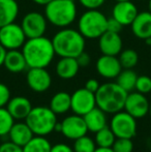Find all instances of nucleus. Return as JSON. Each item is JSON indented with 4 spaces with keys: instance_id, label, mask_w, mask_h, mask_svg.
Segmentation results:
<instances>
[{
    "instance_id": "obj_1",
    "label": "nucleus",
    "mask_w": 151,
    "mask_h": 152,
    "mask_svg": "<svg viewBox=\"0 0 151 152\" xmlns=\"http://www.w3.org/2000/svg\"><path fill=\"white\" fill-rule=\"evenodd\" d=\"M22 52L28 68L48 67L56 55L52 39H49L44 35L27 38L22 47Z\"/></svg>"
},
{
    "instance_id": "obj_2",
    "label": "nucleus",
    "mask_w": 151,
    "mask_h": 152,
    "mask_svg": "<svg viewBox=\"0 0 151 152\" xmlns=\"http://www.w3.org/2000/svg\"><path fill=\"white\" fill-rule=\"evenodd\" d=\"M52 44L56 55L59 57H74L77 58L85 51L86 38L79 30L73 28H61L55 33Z\"/></svg>"
},
{
    "instance_id": "obj_3",
    "label": "nucleus",
    "mask_w": 151,
    "mask_h": 152,
    "mask_svg": "<svg viewBox=\"0 0 151 152\" xmlns=\"http://www.w3.org/2000/svg\"><path fill=\"white\" fill-rule=\"evenodd\" d=\"M128 92L121 88L116 82L101 84L95 92L96 107L107 114H115L124 109Z\"/></svg>"
},
{
    "instance_id": "obj_4",
    "label": "nucleus",
    "mask_w": 151,
    "mask_h": 152,
    "mask_svg": "<svg viewBox=\"0 0 151 152\" xmlns=\"http://www.w3.org/2000/svg\"><path fill=\"white\" fill-rule=\"evenodd\" d=\"M77 5L74 0H52L44 5V16L49 23L58 28L71 25L77 18Z\"/></svg>"
},
{
    "instance_id": "obj_5",
    "label": "nucleus",
    "mask_w": 151,
    "mask_h": 152,
    "mask_svg": "<svg viewBox=\"0 0 151 152\" xmlns=\"http://www.w3.org/2000/svg\"><path fill=\"white\" fill-rule=\"evenodd\" d=\"M25 122L30 127L34 136L47 137L55 132L57 124V115L50 109V107L37 106L32 108Z\"/></svg>"
},
{
    "instance_id": "obj_6",
    "label": "nucleus",
    "mask_w": 151,
    "mask_h": 152,
    "mask_svg": "<svg viewBox=\"0 0 151 152\" xmlns=\"http://www.w3.org/2000/svg\"><path fill=\"white\" fill-rule=\"evenodd\" d=\"M108 18L98 10H87L78 21V30L85 38L96 39L107 31Z\"/></svg>"
},
{
    "instance_id": "obj_7",
    "label": "nucleus",
    "mask_w": 151,
    "mask_h": 152,
    "mask_svg": "<svg viewBox=\"0 0 151 152\" xmlns=\"http://www.w3.org/2000/svg\"><path fill=\"white\" fill-rule=\"evenodd\" d=\"M109 126L116 138L133 139L137 134V119L124 110L113 114Z\"/></svg>"
},
{
    "instance_id": "obj_8",
    "label": "nucleus",
    "mask_w": 151,
    "mask_h": 152,
    "mask_svg": "<svg viewBox=\"0 0 151 152\" xmlns=\"http://www.w3.org/2000/svg\"><path fill=\"white\" fill-rule=\"evenodd\" d=\"M27 40L21 25L10 23L0 28V44L7 51L19 50Z\"/></svg>"
},
{
    "instance_id": "obj_9",
    "label": "nucleus",
    "mask_w": 151,
    "mask_h": 152,
    "mask_svg": "<svg viewBox=\"0 0 151 152\" xmlns=\"http://www.w3.org/2000/svg\"><path fill=\"white\" fill-rule=\"evenodd\" d=\"M21 27L27 38H34L44 36L48 27L46 16L38 12H30L22 19Z\"/></svg>"
},
{
    "instance_id": "obj_10",
    "label": "nucleus",
    "mask_w": 151,
    "mask_h": 152,
    "mask_svg": "<svg viewBox=\"0 0 151 152\" xmlns=\"http://www.w3.org/2000/svg\"><path fill=\"white\" fill-rule=\"evenodd\" d=\"M95 107V93L87 90L85 87L77 89L73 94H71V110L74 112V114L84 116Z\"/></svg>"
},
{
    "instance_id": "obj_11",
    "label": "nucleus",
    "mask_w": 151,
    "mask_h": 152,
    "mask_svg": "<svg viewBox=\"0 0 151 152\" xmlns=\"http://www.w3.org/2000/svg\"><path fill=\"white\" fill-rule=\"evenodd\" d=\"M149 100L145 94L140 93L138 91H131L127 93L123 110L129 115L135 117L136 119H141L149 114Z\"/></svg>"
},
{
    "instance_id": "obj_12",
    "label": "nucleus",
    "mask_w": 151,
    "mask_h": 152,
    "mask_svg": "<svg viewBox=\"0 0 151 152\" xmlns=\"http://www.w3.org/2000/svg\"><path fill=\"white\" fill-rule=\"evenodd\" d=\"M60 132L63 134V137L71 141H75L88 132L84 117L77 114L65 117L62 121H60Z\"/></svg>"
},
{
    "instance_id": "obj_13",
    "label": "nucleus",
    "mask_w": 151,
    "mask_h": 152,
    "mask_svg": "<svg viewBox=\"0 0 151 152\" xmlns=\"http://www.w3.org/2000/svg\"><path fill=\"white\" fill-rule=\"evenodd\" d=\"M26 81L29 88L36 93L46 92L52 85L50 72L42 67L29 68L26 75Z\"/></svg>"
},
{
    "instance_id": "obj_14",
    "label": "nucleus",
    "mask_w": 151,
    "mask_h": 152,
    "mask_svg": "<svg viewBox=\"0 0 151 152\" xmlns=\"http://www.w3.org/2000/svg\"><path fill=\"white\" fill-rule=\"evenodd\" d=\"M97 74L105 79H116L122 70L118 57L111 55H101L95 63Z\"/></svg>"
},
{
    "instance_id": "obj_15",
    "label": "nucleus",
    "mask_w": 151,
    "mask_h": 152,
    "mask_svg": "<svg viewBox=\"0 0 151 152\" xmlns=\"http://www.w3.org/2000/svg\"><path fill=\"white\" fill-rule=\"evenodd\" d=\"M138 14L137 5L131 0L116 2L112 10V17L122 26H131Z\"/></svg>"
},
{
    "instance_id": "obj_16",
    "label": "nucleus",
    "mask_w": 151,
    "mask_h": 152,
    "mask_svg": "<svg viewBox=\"0 0 151 152\" xmlns=\"http://www.w3.org/2000/svg\"><path fill=\"white\" fill-rule=\"evenodd\" d=\"M122 38L120 34L106 31L98 38V48L104 55L117 56L122 51Z\"/></svg>"
},
{
    "instance_id": "obj_17",
    "label": "nucleus",
    "mask_w": 151,
    "mask_h": 152,
    "mask_svg": "<svg viewBox=\"0 0 151 152\" xmlns=\"http://www.w3.org/2000/svg\"><path fill=\"white\" fill-rule=\"evenodd\" d=\"M15 120H25L32 110V104L25 96H15L9 99L5 107Z\"/></svg>"
},
{
    "instance_id": "obj_18",
    "label": "nucleus",
    "mask_w": 151,
    "mask_h": 152,
    "mask_svg": "<svg viewBox=\"0 0 151 152\" xmlns=\"http://www.w3.org/2000/svg\"><path fill=\"white\" fill-rule=\"evenodd\" d=\"M133 34L140 39L151 38V12H142L137 15L131 24Z\"/></svg>"
},
{
    "instance_id": "obj_19",
    "label": "nucleus",
    "mask_w": 151,
    "mask_h": 152,
    "mask_svg": "<svg viewBox=\"0 0 151 152\" xmlns=\"http://www.w3.org/2000/svg\"><path fill=\"white\" fill-rule=\"evenodd\" d=\"M7 136L10 142L15 143L18 146L24 147L34 137V134L30 129V127L27 125L26 122L20 121L14 123Z\"/></svg>"
},
{
    "instance_id": "obj_20",
    "label": "nucleus",
    "mask_w": 151,
    "mask_h": 152,
    "mask_svg": "<svg viewBox=\"0 0 151 152\" xmlns=\"http://www.w3.org/2000/svg\"><path fill=\"white\" fill-rule=\"evenodd\" d=\"M80 65L77 58L74 57H60L56 63L55 72L56 75L62 80H71L78 75Z\"/></svg>"
},
{
    "instance_id": "obj_21",
    "label": "nucleus",
    "mask_w": 151,
    "mask_h": 152,
    "mask_svg": "<svg viewBox=\"0 0 151 152\" xmlns=\"http://www.w3.org/2000/svg\"><path fill=\"white\" fill-rule=\"evenodd\" d=\"M3 66L12 74H20L28 68L23 52L19 50H9L6 52Z\"/></svg>"
},
{
    "instance_id": "obj_22",
    "label": "nucleus",
    "mask_w": 151,
    "mask_h": 152,
    "mask_svg": "<svg viewBox=\"0 0 151 152\" xmlns=\"http://www.w3.org/2000/svg\"><path fill=\"white\" fill-rule=\"evenodd\" d=\"M83 117H84L85 123H86V126L88 128V132H93V134H95L96 132H98L101 128L106 127L108 125L107 113H105L97 107L89 111Z\"/></svg>"
},
{
    "instance_id": "obj_23",
    "label": "nucleus",
    "mask_w": 151,
    "mask_h": 152,
    "mask_svg": "<svg viewBox=\"0 0 151 152\" xmlns=\"http://www.w3.org/2000/svg\"><path fill=\"white\" fill-rule=\"evenodd\" d=\"M19 15V4L16 0H0V27L14 23Z\"/></svg>"
},
{
    "instance_id": "obj_24",
    "label": "nucleus",
    "mask_w": 151,
    "mask_h": 152,
    "mask_svg": "<svg viewBox=\"0 0 151 152\" xmlns=\"http://www.w3.org/2000/svg\"><path fill=\"white\" fill-rule=\"evenodd\" d=\"M50 109L56 115H63L71 110V94L65 91H59L52 96Z\"/></svg>"
},
{
    "instance_id": "obj_25",
    "label": "nucleus",
    "mask_w": 151,
    "mask_h": 152,
    "mask_svg": "<svg viewBox=\"0 0 151 152\" xmlns=\"http://www.w3.org/2000/svg\"><path fill=\"white\" fill-rule=\"evenodd\" d=\"M138 76L133 68H122L120 74L117 76L116 83L125 91L131 92L135 89Z\"/></svg>"
},
{
    "instance_id": "obj_26",
    "label": "nucleus",
    "mask_w": 151,
    "mask_h": 152,
    "mask_svg": "<svg viewBox=\"0 0 151 152\" xmlns=\"http://www.w3.org/2000/svg\"><path fill=\"white\" fill-rule=\"evenodd\" d=\"M52 144L46 137L34 136L24 147L23 152H51Z\"/></svg>"
},
{
    "instance_id": "obj_27",
    "label": "nucleus",
    "mask_w": 151,
    "mask_h": 152,
    "mask_svg": "<svg viewBox=\"0 0 151 152\" xmlns=\"http://www.w3.org/2000/svg\"><path fill=\"white\" fill-rule=\"evenodd\" d=\"M94 136V142L97 147H104V148H112L116 137L114 132L110 128V126L101 128V130L95 132Z\"/></svg>"
},
{
    "instance_id": "obj_28",
    "label": "nucleus",
    "mask_w": 151,
    "mask_h": 152,
    "mask_svg": "<svg viewBox=\"0 0 151 152\" xmlns=\"http://www.w3.org/2000/svg\"><path fill=\"white\" fill-rule=\"evenodd\" d=\"M122 68H133L139 61V55L133 49L122 50L118 57Z\"/></svg>"
},
{
    "instance_id": "obj_29",
    "label": "nucleus",
    "mask_w": 151,
    "mask_h": 152,
    "mask_svg": "<svg viewBox=\"0 0 151 152\" xmlns=\"http://www.w3.org/2000/svg\"><path fill=\"white\" fill-rule=\"evenodd\" d=\"M96 147L94 140L87 134L75 140L73 145L74 152H94Z\"/></svg>"
},
{
    "instance_id": "obj_30",
    "label": "nucleus",
    "mask_w": 151,
    "mask_h": 152,
    "mask_svg": "<svg viewBox=\"0 0 151 152\" xmlns=\"http://www.w3.org/2000/svg\"><path fill=\"white\" fill-rule=\"evenodd\" d=\"M14 123L15 119L7 109L5 107L0 108V138L7 136Z\"/></svg>"
},
{
    "instance_id": "obj_31",
    "label": "nucleus",
    "mask_w": 151,
    "mask_h": 152,
    "mask_svg": "<svg viewBox=\"0 0 151 152\" xmlns=\"http://www.w3.org/2000/svg\"><path fill=\"white\" fill-rule=\"evenodd\" d=\"M112 149L114 152H133V143L131 139H123L116 138Z\"/></svg>"
},
{
    "instance_id": "obj_32",
    "label": "nucleus",
    "mask_w": 151,
    "mask_h": 152,
    "mask_svg": "<svg viewBox=\"0 0 151 152\" xmlns=\"http://www.w3.org/2000/svg\"><path fill=\"white\" fill-rule=\"evenodd\" d=\"M136 91L143 94L151 93V78L148 76H138L135 86Z\"/></svg>"
},
{
    "instance_id": "obj_33",
    "label": "nucleus",
    "mask_w": 151,
    "mask_h": 152,
    "mask_svg": "<svg viewBox=\"0 0 151 152\" xmlns=\"http://www.w3.org/2000/svg\"><path fill=\"white\" fill-rule=\"evenodd\" d=\"M10 98H12V94H10L9 88L3 83H0V108L6 107Z\"/></svg>"
},
{
    "instance_id": "obj_34",
    "label": "nucleus",
    "mask_w": 151,
    "mask_h": 152,
    "mask_svg": "<svg viewBox=\"0 0 151 152\" xmlns=\"http://www.w3.org/2000/svg\"><path fill=\"white\" fill-rule=\"evenodd\" d=\"M86 10H98L105 4L106 0H78Z\"/></svg>"
},
{
    "instance_id": "obj_35",
    "label": "nucleus",
    "mask_w": 151,
    "mask_h": 152,
    "mask_svg": "<svg viewBox=\"0 0 151 152\" xmlns=\"http://www.w3.org/2000/svg\"><path fill=\"white\" fill-rule=\"evenodd\" d=\"M0 152H23V147L7 141L0 144Z\"/></svg>"
},
{
    "instance_id": "obj_36",
    "label": "nucleus",
    "mask_w": 151,
    "mask_h": 152,
    "mask_svg": "<svg viewBox=\"0 0 151 152\" xmlns=\"http://www.w3.org/2000/svg\"><path fill=\"white\" fill-rule=\"evenodd\" d=\"M122 25L118 22L117 20H115L113 17L108 19V23H107V31L110 32H115V33H119L122 29Z\"/></svg>"
},
{
    "instance_id": "obj_37",
    "label": "nucleus",
    "mask_w": 151,
    "mask_h": 152,
    "mask_svg": "<svg viewBox=\"0 0 151 152\" xmlns=\"http://www.w3.org/2000/svg\"><path fill=\"white\" fill-rule=\"evenodd\" d=\"M77 61H78L80 67H86V66H88L89 64H90L91 57L88 53H86L84 51V52H82L78 57H77Z\"/></svg>"
},
{
    "instance_id": "obj_38",
    "label": "nucleus",
    "mask_w": 151,
    "mask_h": 152,
    "mask_svg": "<svg viewBox=\"0 0 151 152\" xmlns=\"http://www.w3.org/2000/svg\"><path fill=\"white\" fill-rule=\"evenodd\" d=\"M51 152H74L73 147L65 143H57L55 145H52Z\"/></svg>"
},
{
    "instance_id": "obj_39",
    "label": "nucleus",
    "mask_w": 151,
    "mask_h": 152,
    "mask_svg": "<svg viewBox=\"0 0 151 152\" xmlns=\"http://www.w3.org/2000/svg\"><path fill=\"white\" fill-rule=\"evenodd\" d=\"M99 86H101V84H99V82L96 79H89L86 82V84H85V88L90 92H93V93H95L98 90Z\"/></svg>"
},
{
    "instance_id": "obj_40",
    "label": "nucleus",
    "mask_w": 151,
    "mask_h": 152,
    "mask_svg": "<svg viewBox=\"0 0 151 152\" xmlns=\"http://www.w3.org/2000/svg\"><path fill=\"white\" fill-rule=\"evenodd\" d=\"M6 52H7V50H6V49L4 48L1 44H0V67L3 65V62H4V58H5Z\"/></svg>"
},
{
    "instance_id": "obj_41",
    "label": "nucleus",
    "mask_w": 151,
    "mask_h": 152,
    "mask_svg": "<svg viewBox=\"0 0 151 152\" xmlns=\"http://www.w3.org/2000/svg\"><path fill=\"white\" fill-rule=\"evenodd\" d=\"M94 152H114L112 148H104V147H96Z\"/></svg>"
},
{
    "instance_id": "obj_42",
    "label": "nucleus",
    "mask_w": 151,
    "mask_h": 152,
    "mask_svg": "<svg viewBox=\"0 0 151 152\" xmlns=\"http://www.w3.org/2000/svg\"><path fill=\"white\" fill-rule=\"evenodd\" d=\"M34 3L38 4V5H47L49 2H51L52 0H32Z\"/></svg>"
},
{
    "instance_id": "obj_43",
    "label": "nucleus",
    "mask_w": 151,
    "mask_h": 152,
    "mask_svg": "<svg viewBox=\"0 0 151 152\" xmlns=\"http://www.w3.org/2000/svg\"><path fill=\"white\" fill-rule=\"evenodd\" d=\"M148 8H149V12H151V0H149V2H148Z\"/></svg>"
},
{
    "instance_id": "obj_44",
    "label": "nucleus",
    "mask_w": 151,
    "mask_h": 152,
    "mask_svg": "<svg viewBox=\"0 0 151 152\" xmlns=\"http://www.w3.org/2000/svg\"><path fill=\"white\" fill-rule=\"evenodd\" d=\"M146 42H147V44L149 45L150 48H151V38H150V39H147V40H146Z\"/></svg>"
},
{
    "instance_id": "obj_45",
    "label": "nucleus",
    "mask_w": 151,
    "mask_h": 152,
    "mask_svg": "<svg viewBox=\"0 0 151 152\" xmlns=\"http://www.w3.org/2000/svg\"><path fill=\"white\" fill-rule=\"evenodd\" d=\"M116 2H118V1H131V0H115Z\"/></svg>"
},
{
    "instance_id": "obj_46",
    "label": "nucleus",
    "mask_w": 151,
    "mask_h": 152,
    "mask_svg": "<svg viewBox=\"0 0 151 152\" xmlns=\"http://www.w3.org/2000/svg\"><path fill=\"white\" fill-rule=\"evenodd\" d=\"M149 114H150V116H151V104H150V109H149Z\"/></svg>"
},
{
    "instance_id": "obj_47",
    "label": "nucleus",
    "mask_w": 151,
    "mask_h": 152,
    "mask_svg": "<svg viewBox=\"0 0 151 152\" xmlns=\"http://www.w3.org/2000/svg\"><path fill=\"white\" fill-rule=\"evenodd\" d=\"M0 28H1V27H0Z\"/></svg>"
}]
</instances>
